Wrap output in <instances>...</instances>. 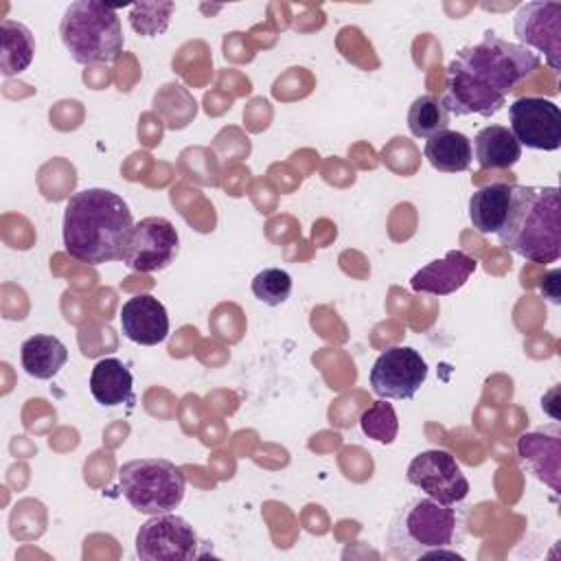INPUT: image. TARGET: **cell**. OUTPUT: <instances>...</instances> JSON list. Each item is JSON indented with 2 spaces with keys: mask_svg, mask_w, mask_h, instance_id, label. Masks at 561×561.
<instances>
[{
  "mask_svg": "<svg viewBox=\"0 0 561 561\" xmlns=\"http://www.w3.org/2000/svg\"><path fill=\"white\" fill-rule=\"evenodd\" d=\"M471 149L480 169H511L522 158V145L511 129L502 125L482 127Z\"/></svg>",
  "mask_w": 561,
  "mask_h": 561,
  "instance_id": "ac0fdd59",
  "label": "cell"
},
{
  "mask_svg": "<svg viewBox=\"0 0 561 561\" xmlns=\"http://www.w3.org/2000/svg\"><path fill=\"white\" fill-rule=\"evenodd\" d=\"M90 392L103 408H114L134 401V377L129 368L116 359H99L90 373Z\"/></svg>",
  "mask_w": 561,
  "mask_h": 561,
  "instance_id": "2e32d148",
  "label": "cell"
},
{
  "mask_svg": "<svg viewBox=\"0 0 561 561\" xmlns=\"http://www.w3.org/2000/svg\"><path fill=\"white\" fill-rule=\"evenodd\" d=\"M123 497L145 515L171 513L184 500V471L164 458H136L118 469Z\"/></svg>",
  "mask_w": 561,
  "mask_h": 561,
  "instance_id": "8992f818",
  "label": "cell"
},
{
  "mask_svg": "<svg viewBox=\"0 0 561 561\" xmlns=\"http://www.w3.org/2000/svg\"><path fill=\"white\" fill-rule=\"evenodd\" d=\"M368 379L381 399H412L427 379V362L416 348L397 344L375 359Z\"/></svg>",
  "mask_w": 561,
  "mask_h": 561,
  "instance_id": "ba28073f",
  "label": "cell"
},
{
  "mask_svg": "<svg viewBox=\"0 0 561 561\" xmlns=\"http://www.w3.org/2000/svg\"><path fill=\"white\" fill-rule=\"evenodd\" d=\"M408 482L443 504H458L469 493V480L447 449L416 454L408 465Z\"/></svg>",
  "mask_w": 561,
  "mask_h": 561,
  "instance_id": "8fae6325",
  "label": "cell"
},
{
  "mask_svg": "<svg viewBox=\"0 0 561 561\" xmlns=\"http://www.w3.org/2000/svg\"><path fill=\"white\" fill-rule=\"evenodd\" d=\"M515 184L495 182L478 188L469 197V219L480 234H497L511 213Z\"/></svg>",
  "mask_w": 561,
  "mask_h": 561,
  "instance_id": "9a60e30c",
  "label": "cell"
},
{
  "mask_svg": "<svg viewBox=\"0 0 561 561\" xmlns=\"http://www.w3.org/2000/svg\"><path fill=\"white\" fill-rule=\"evenodd\" d=\"M500 245L533 263H554L561 256V206L557 186H519L511 213L497 232Z\"/></svg>",
  "mask_w": 561,
  "mask_h": 561,
  "instance_id": "277c9868",
  "label": "cell"
},
{
  "mask_svg": "<svg viewBox=\"0 0 561 561\" xmlns=\"http://www.w3.org/2000/svg\"><path fill=\"white\" fill-rule=\"evenodd\" d=\"M35 57V37L28 26L15 20H0V72L13 77L24 72Z\"/></svg>",
  "mask_w": 561,
  "mask_h": 561,
  "instance_id": "44dd1931",
  "label": "cell"
},
{
  "mask_svg": "<svg viewBox=\"0 0 561 561\" xmlns=\"http://www.w3.org/2000/svg\"><path fill=\"white\" fill-rule=\"evenodd\" d=\"M519 458L533 469V473L550 484L554 493H559V434L554 430L552 436H546V432H528L522 434L517 440Z\"/></svg>",
  "mask_w": 561,
  "mask_h": 561,
  "instance_id": "e0dca14e",
  "label": "cell"
},
{
  "mask_svg": "<svg viewBox=\"0 0 561 561\" xmlns=\"http://www.w3.org/2000/svg\"><path fill=\"white\" fill-rule=\"evenodd\" d=\"M535 50L486 31L478 44L465 46L447 66L443 105L454 116H493L506 105L526 77L539 68Z\"/></svg>",
  "mask_w": 561,
  "mask_h": 561,
  "instance_id": "6da1fadb",
  "label": "cell"
},
{
  "mask_svg": "<svg viewBox=\"0 0 561 561\" xmlns=\"http://www.w3.org/2000/svg\"><path fill=\"white\" fill-rule=\"evenodd\" d=\"M20 362L26 375L35 379H50L68 362V348L59 337L37 333L22 342Z\"/></svg>",
  "mask_w": 561,
  "mask_h": 561,
  "instance_id": "d6986e66",
  "label": "cell"
},
{
  "mask_svg": "<svg viewBox=\"0 0 561 561\" xmlns=\"http://www.w3.org/2000/svg\"><path fill=\"white\" fill-rule=\"evenodd\" d=\"M513 31L522 46L546 55L552 70L561 68V4L526 2L513 18Z\"/></svg>",
  "mask_w": 561,
  "mask_h": 561,
  "instance_id": "7c38bea8",
  "label": "cell"
},
{
  "mask_svg": "<svg viewBox=\"0 0 561 561\" xmlns=\"http://www.w3.org/2000/svg\"><path fill=\"white\" fill-rule=\"evenodd\" d=\"M59 37L81 66L110 64L123 53L125 44L118 11L96 0L68 4L59 22Z\"/></svg>",
  "mask_w": 561,
  "mask_h": 561,
  "instance_id": "5b68a950",
  "label": "cell"
},
{
  "mask_svg": "<svg viewBox=\"0 0 561 561\" xmlns=\"http://www.w3.org/2000/svg\"><path fill=\"white\" fill-rule=\"evenodd\" d=\"M173 9H175L173 2H138V4H131L129 24L138 35L156 37V35L167 31Z\"/></svg>",
  "mask_w": 561,
  "mask_h": 561,
  "instance_id": "cb8c5ba5",
  "label": "cell"
},
{
  "mask_svg": "<svg viewBox=\"0 0 561 561\" xmlns=\"http://www.w3.org/2000/svg\"><path fill=\"white\" fill-rule=\"evenodd\" d=\"M252 294L263 305L278 307L291 294V276L280 267H265L252 278Z\"/></svg>",
  "mask_w": 561,
  "mask_h": 561,
  "instance_id": "d4e9b609",
  "label": "cell"
},
{
  "mask_svg": "<svg viewBox=\"0 0 561 561\" xmlns=\"http://www.w3.org/2000/svg\"><path fill=\"white\" fill-rule=\"evenodd\" d=\"M359 427L368 438L390 445L399 432V419H397L392 403H388L383 399L370 403L359 416Z\"/></svg>",
  "mask_w": 561,
  "mask_h": 561,
  "instance_id": "603a6c76",
  "label": "cell"
},
{
  "mask_svg": "<svg viewBox=\"0 0 561 561\" xmlns=\"http://www.w3.org/2000/svg\"><path fill=\"white\" fill-rule=\"evenodd\" d=\"M559 278H561V272L559 270H550L541 283H539V289L541 294L550 300V302H559L561 300V291H559Z\"/></svg>",
  "mask_w": 561,
  "mask_h": 561,
  "instance_id": "484cf974",
  "label": "cell"
},
{
  "mask_svg": "<svg viewBox=\"0 0 561 561\" xmlns=\"http://www.w3.org/2000/svg\"><path fill=\"white\" fill-rule=\"evenodd\" d=\"M180 250V234L167 217H145L134 226L123 263L140 274L164 270Z\"/></svg>",
  "mask_w": 561,
  "mask_h": 561,
  "instance_id": "9c48e42d",
  "label": "cell"
},
{
  "mask_svg": "<svg viewBox=\"0 0 561 561\" xmlns=\"http://www.w3.org/2000/svg\"><path fill=\"white\" fill-rule=\"evenodd\" d=\"M511 134L522 147L554 151L561 147V110L543 96H519L508 105Z\"/></svg>",
  "mask_w": 561,
  "mask_h": 561,
  "instance_id": "30bf717a",
  "label": "cell"
},
{
  "mask_svg": "<svg viewBox=\"0 0 561 561\" xmlns=\"http://www.w3.org/2000/svg\"><path fill=\"white\" fill-rule=\"evenodd\" d=\"M423 153L427 162L443 173H460L467 171L473 158L471 140L454 129H443L425 140Z\"/></svg>",
  "mask_w": 561,
  "mask_h": 561,
  "instance_id": "ffe728a7",
  "label": "cell"
},
{
  "mask_svg": "<svg viewBox=\"0 0 561 561\" xmlns=\"http://www.w3.org/2000/svg\"><path fill=\"white\" fill-rule=\"evenodd\" d=\"M134 226L131 210L121 195L107 188H83L66 202L64 248L88 265L123 261Z\"/></svg>",
  "mask_w": 561,
  "mask_h": 561,
  "instance_id": "7a4b0ae2",
  "label": "cell"
},
{
  "mask_svg": "<svg viewBox=\"0 0 561 561\" xmlns=\"http://www.w3.org/2000/svg\"><path fill=\"white\" fill-rule=\"evenodd\" d=\"M478 261L462 250H449L443 259L430 261L410 278V287L416 294L447 296L460 289L476 272Z\"/></svg>",
  "mask_w": 561,
  "mask_h": 561,
  "instance_id": "5bb4252c",
  "label": "cell"
},
{
  "mask_svg": "<svg viewBox=\"0 0 561 561\" xmlns=\"http://www.w3.org/2000/svg\"><path fill=\"white\" fill-rule=\"evenodd\" d=\"M467 539V506L425 497L408 500L390 519L386 548L399 559H462Z\"/></svg>",
  "mask_w": 561,
  "mask_h": 561,
  "instance_id": "3957f363",
  "label": "cell"
},
{
  "mask_svg": "<svg viewBox=\"0 0 561 561\" xmlns=\"http://www.w3.org/2000/svg\"><path fill=\"white\" fill-rule=\"evenodd\" d=\"M447 125H449V112L445 110L438 96L423 94L412 101L408 112V127L412 136L427 140L434 134L447 129Z\"/></svg>",
  "mask_w": 561,
  "mask_h": 561,
  "instance_id": "7402d4cb",
  "label": "cell"
},
{
  "mask_svg": "<svg viewBox=\"0 0 561 561\" xmlns=\"http://www.w3.org/2000/svg\"><path fill=\"white\" fill-rule=\"evenodd\" d=\"M123 335L140 346H156L169 335V313L151 294H138L121 307Z\"/></svg>",
  "mask_w": 561,
  "mask_h": 561,
  "instance_id": "4fadbf2b",
  "label": "cell"
},
{
  "mask_svg": "<svg viewBox=\"0 0 561 561\" xmlns=\"http://www.w3.org/2000/svg\"><path fill=\"white\" fill-rule=\"evenodd\" d=\"M193 526L173 513L151 515L136 533V554L142 561H191L202 554Z\"/></svg>",
  "mask_w": 561,
  "mask_h": 561,
  "instance_id": "52a82bcc",
  "label": "cell"
}]
</instances>
